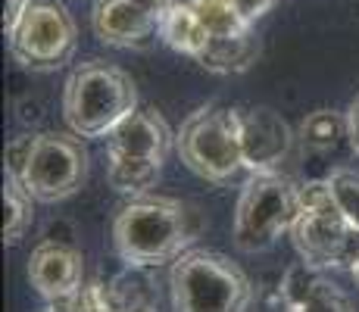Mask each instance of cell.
<instances>
[{"label":"cell","mask_w":359,"mask_h":312,"mask_svg":"<svg viewBox=\"0 0 359 312\" xmlns=\"http://www.w3.org/2000/svg\"><path fill=\"white\" fill-rule=\"evenodd\" d=\"M200 234V219L182 200L141 197L122 206L113 225L116 253L128 266L147 269L175 262Z\"/></svg>","instance_id":"obj_1"},{"label":"cell","mask_w":359,"mask_h":312,"mask_svg":"<svg viewBox=\"0 0 359 312\" xmlns=\"http://www.w3.org/2000/svg\"><path fill=\"white\" fill-rule=\"evenodd\" d=\"M135 109L137 91L131 75L100 60L81 62L63 88V116L81 137H107Z\"/></svg>","instance_id":"obj_2"},{"label":"cell","mask_w":359,"mask_h":312,"mask_svg":"<svg viewBox=\"0 0 359 312\" xmlns=\"http://www.w3.org/2000/svg\"><path fill=\"white\" fill-rule=\"evenodd\" d=\"M6 172L16 175L38 203H60L85 184L88 154L75 137L53 131L16 137L6 147Z\"/></svg>","instance_id":"obj_3"},{"label":"cell","mask_w":359,"mask_h":312,"mask_svg":"<svg viewBox=\"0 0 359 312\" xmlns=\"http://www.w3.org/2000/svg\"><path fill=\"white\" fill-rule=\"evenodd\" d=\"M172 312H244L253 300L247 275L222 253L184 250L169 272Z\"/></svg>","instance_id":"obj_4"},{"label":"cell","mask_w":359,"mask_h":312,"mask_svg":"<svg viewBox=\"0 0 359 312\" xmlns=\"http://www.w3.org/2000/svg\"><path fill=\"white\" fill-rule=\"evenodd\" d=\"M291 238L300 259L322 272L350 269V259L359 247V231L334 203L328 182L300 184V216L291 228Z\"/></svg>","instance_id":"obj_5"},{"label":"cell","mask_w":359,"mask_h":312,"mask_svg":"<svg viewBox=\"0 0 359 312\" xmlns=\"http://www.w3.org/2000/svg\"><path fill=\"white\" fill-rule=\"evenodd\" d=\"M300 216V184L278 172H253L234 206V247L244 253L269 250Z\"/></svg>","instance_id":"obj_6"},{"label":"cell","mask_w":359,"mask_h":312,"mask_svg":"<svg viewBox=\"0 0 359 312\" xmlns=\"http://www.w3.org/2000/svg\"><path fill=\"white\" fill-rule=\"evenodd\" d=\"M182 163L206 182H229L244 169L238 135V113L225 107H203L188 116L175 137Z\"/></svg>","instance_id":"obj_7"},{"label":"cell","mask_w":359,"mask_h":312,"mask_svg":"<svg viewBox=\"0 0 359 312\" xmlns=\"http://www.w3.org/2000/svg\"><path fill=\"white\" fill-rule=\"evenodd\" d=\"M6 38H10L13 57L38 72L66 66L79 47L75 19L57 0H32Z\"/></svg>","instance_id":"obj_8"},{"label":"cell","mask_w":359,"mask_h":312,"mask_svg":"<svg viewBox=\"0 0 359 312\" xmlns=\"http://www.w3.org/2000/svg\"><path fill=\"white\" fill-rule=\"evenodd\" d=\"M238 113V135L244 169L250 172H275V165L291 154L294 135L287 122L269 107H247Z\"/></svg>","instance_id":"obj_9"},{"label":"cell","mask_w":359,"mask_h":312,"mask_svg":"<svg viewBox=\"0 0 359 312\" xmlns=\"http://www.w3.org/2000/svg\"><path fill=\"white\" fill-rule=\"evenodd\" d=\"M85 278V259L75 247L57 244V240H44L32 250L29 256V281L44 300H57V297L72 294L81 287Z\"/></svg>","instance_id":"obj_10"},{"label":"cell","mask_w":359,"mask_h":312,"mask_svg":"<svg viewBox=\"0 0 359 312\" xmlns=\"http://www.w3.org/2000/svg\"><path fill=\"white\" fill-rule=\"evenodd\" d=\"M91 25L94 34L109 47H144L160 34V19L135 0H97Z\"/></svg>","instance_id":"obj_11"},{"label":"cell","mask_w":359,"mask_h":312,"mask_svg":"<svg viewBox=\"0 0 359 312\" xmlns=\"http://www.w3.org/2000/svg\"><path fill=\"white\" fill-rule=\"evenodd\" d=\"M107 150L165 163L172 150V131L163 122V116H156L154 109H135L107 135Z\"/></svg>","instance_id":"obj_12"},{"label":"cell","mask_w":359,"mask_h":312,"mask_svg":"<svg viewBox=\"0 0 359 312\" xmlns=\"http://www.w3.org/2000/svg\"><path fill=\"white\" fill-rule=\"evenodd\" d=\"M281 297L287 312H353V303L309 262H300L285 275Z\"/></svg>","instance_id":"obj_13"},{"label":"cell","mask_w":359,"mask_h":312,"mask_svg":"<svg viewBox=\"0 0 359 312\" xmlns=\"http://www.w3.org/2000/svg\"><path fill=\"white\" fill-rule=\"evenodd\" d=\"M160 38L165 41V44L172 47V50H178V53H184V57H191V60H200L203 57V50L210 47V38L212 34L206 32V25H203V19L197 16V10H194V4H172V10L163 16V22H160Z\"/></svg>","instance_id":"obj_14"},{"label":"cell","mask_w":359,"mask_h":312,"mask_svg":"<svg viewBox=\"0 0 359 312\" xmlns=\"http://www.w3.org/2000/svg\"><path fill=\"white\" fill-rule=\"evenodd\" d=\"M257 57H259V41L253 32H247V34H238V38H212L197 62L203 69H210V72L238 75V72H247L257 62Z\"/></svg>","instance_id":"obj_15"},{"label":"cell","mask_w":359,"mask_h":312,"mask_svg":"<svg viewBox=\"0 0 359 312\" xmlns=\"http://www.w3.org/2000/svg\"><path fill=\"white\" fill-rule=\"evenodd\" d=\"M126 303H141V297L122 290L119 284H81L72 294L47 300V312H113Z\"/></svg>","instance_id":"obj_16"},{"label":"cell","mask_w":359,"mask_h":312,"mask_svg":"<svg viewBox=\"0 0 359 312\" xmlns=\"http://www.w3.org/2000/svg\"><path fill=\"white\" fill-rule=\"evenodd\" d=\"M107 178L119 194H147L150 187L160 182L163 163L147 156H131L119 154V150H107Z\"/></svg>","instance_id":"obj_17"},{"label":"cell","mask_w":359,"mask_h":312,"mask_svg":"<svg viewBox=\"0 0 359 312\" xmlns=\"http://www.w3.org/2000/svg\"><path fill=\"white\" fill-rule=\"evenodd\" d=\"M32 194L22 187L16 175L4 172V240L19 244L32 225Z\"/></svg>","instance_id":"obj_18"},{"label":"cell","mask_w":359,"mask_h":312,"mask_svg":"<svg viewBox=\"0 0 359 312\" xmlns=\"http://www.w3.org/2000/svg\"><path fill=\"white\" fill-rule=\"evenodd\" d=\"M191 4H194L197 16L203 19L206 32H210L212 38H238V34L253 32V22H247V19L241 16L234 0H191Z\"/></svg>","instance_id":"obj_19"},{"label":"cell","mask_w":359,"mask_h":312,"mask_svg":"<svg viewBox=\"0 0 359 312\" xmlns=\"http://www.w3.org/2000/svg\"><path fill=\"white\" fill-rule=\"evenodd\" d=\"M300 135L309 147L316 150H328L334 147L341 137H347V116H337L331 109H316L309 113L300 125Z\"/></svg>","instance_id":"obj_20"},{"label":"cell","mask_w":359,"mask_h":312,"mask_svg":"<svg viewBox=\"0 0 359 312\" xmlns=\"http://www.w3.org/2000/svg\"><path fill=\"white\" fill-rule=\"evenodd\" d=\"M334 203L341 206V212L347 216V222L359 231V172L356 169H334L325 178Z\"/></svg>","instance_id":"obj_21"},{"label":"cell","mask_w":359,"mask_h":312,"mask_svg":"<svg viewBox=\"0 0 359 312\" xmlns=\"http://www.w3.org/2000/svg\"><path fill=\"white\" fill-rule=\"evenodd\" d=\"M272 4L275 0H234V6L241 10V16H244L247 22H257L262 13L272 10Z\"/></svg>","instance_id":"obj_22"},{"label":"cell","mask_w":359,"mask_h":312,"mask_svg":"<svg viewBox=\"0 0 359 312\" xmlns=\"http://www.w3.org/2000/svg\"><path fill=\"white\" fill-rule=\"evenodd\" d=\"M32 0H4V34L13 32V25L19 22V16L25 13V6H29Z\"/></svg>","instance_id":"obj_23"},{"label":"cell","mask_w":359,"mask_h":312,"mask_svg":"<svg viewBox=\"0 0 359 312\" xmlns=\"http://www.w3.org/2000/svg\"><path fill=\"white\" fill-rule=\"evenodd\" d=\"M347 141H350V147H353V154L359 156V97L347 109Z\"/></svg>","instance_id":"obj_24"},{"label":"cell","mask_w":359,"mask_h":312,"mask_svg":"<svg viewBox=\"0 0 359 312\" xmlns=\"http://www.w3.org/2000/svg\"><path fill=\"white\" fill-rule=\"evenodd\" d=\"M135 4H137V6H144V10H147L150 16H156V19L163 22V16L172 10V4H175V0H135Z\"/></svg>","instance_id":"obj_25"},{"label":"cell","mask_w":359,"mask_h":312,"mask_svg":"<svg viewBox=\"0 0 359 312\" xmlns=\"http://www.w3.org/2000/svg\"><path fill=\"white\" fill-rule=\"evenodd\" d=\"M113 312H156V309L150 306L147 300H141V303H126V306H119V309H113Z\"/></svg>","instance_id":"obj_26"},{"label":"cell","mask_w":359,"mask_h":312,"mask_svg":"<svg viewBox=\"0 0 359 312\" xmlns=\"http://www.w3.org/2000/svg\"><path fill=\"white\" fill-rule=\"evenodd\" d=\"M350 278H353V281H356V287H359V247H356L353 259H350Z\"/></svg>","instance_id":"obj_27"}]
</instances>
